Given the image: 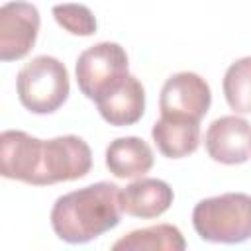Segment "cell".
<instances>
[{
	"mask_svg": "<svg viewBox=\"0 0 251 251\" xmlns=\"http://www.w3.org/2000/svg\"><path fill=\"white\" fill-rule=\"evenodd\" d=\"M120 188L96 182L63 194L51 208V227L67 243H88L120 224Z\"/></svg>",
	"mask_w": 251,
	"mask_h": 251,
	"instance_id": "6da1fadb",
	"label": "cell"
},
{
	"mask_svg": "<svg viewBox=\"0 0 251 251\" xmlns=\"http://www.w3.org/2000/svg\"><path fill=\"white\" fill-rule=\"evenodd\" d=\"M196 233L212 243H241L251 239V196L227 192L200 200L192 210Z\"/></svg>",
	"mask_w": 251,
	"mask_h": 251,
	"instance_id": "7a4b0ae2",
	"label": "cell"
},
{
	"mask_svg": "<svg viewBox=\"0 0 251 251\" xmlns=\"http://www.w3.org/2000/svg\"><path fill=\"white\" fill-rule=\"evenodd\" d=\"M16 88L24 108L33 114H53L69 98L67 67L51 55H37L18 73Z\"/></svg>",
	"mask_w": 251,
	"mask_h": 251,
	"instance_id": "3957f363",
	"label": "cell"
},
{
	"mask_svg": "<svg viewBox=\"0 0 251 251\" xmlns=\"http://www.w3.org/2000/svg\"><path fill=\"white\" fill-rule=\"evenodd\" d=\"M75 73L80 92L88 100L98 102L114 92L129 75L127 53L114 41L96 43L78 55Z\"/></svg>",
	"mask_w": 251,
	"mask_h": 251,
	"instance_id": "277c9868",
	"label": "cell"
},
{
	"mask_svg": "<svg viewBox=\"0 0 251 251\" xmlns=\"http://www.w3.org/2000/svg\"><path fill=\"white\" fill-rule=\"evenodd\" d=\"M92 167V151L78 135H59L43 139L33 182L35 186L76 180L88 175Z\"/></svg>",
	"mask_w": 251,
	"mask_h": 251,
	"instance_id": "5b68a950",
	"label": "cell"
},
{
	"mask_svg": "<svg viewBox=\"0 0 251 251\" xmlns=\"http://www.w3.org/2000/svg\"><path fill=\"white\" fill-rule=\"evenodd\" d=\"M39 10L22 0L0 8V59L4 63L24 59L35 45L39 33Z\"/></svg>",
	"mask_w": 251,
	"mask_h": 251,
	"instance_id": "8992f818",
	"label": "cell"
},
{
	"mask_svg": "<svg viewBox=\"0 0 251 251\" xmlns=\"http://www.w3.org/2000/svg\"><path fill=\"white\" fill-rule=\"evenodd\" d=\"M212 104L208 82L196 73H176L167 78L161 88L159 108L161 116L184 118L200 122Z\"/></svg>",
	"mask_w": 251,
	"mask_h": 251,
	"instance_id": "52a82bcc",
	"label": "cell"
},
{
	"mask_svg": "<svg viewBox=\"0 0 251 251\" xmlns=\"http://www.w3.org/2000/svg\"><path fill=\"white\" fill-rule=\"evenodd\" d=\"M204 145L218 163H245L251 157V124L239 116H222L208 126Z\"/></svg>",
	"mask_w": 251,
	"mask_h": 251,
	"instance_id": "ba28073f",
	"label": "cell"
},
{
	"mask_svg": "<svg viewBox=\"0 0 251 251\" xmlns=\"http://www.w3.org/2000/svg\"><path fill=\"white\" fill-rule=\"evenodd\" d=\"M41 141L20 129H6L0 135V173L6 178L31 184L37 169Z\"/></svg>",
	"mask_w": 251,
	"mask_h": 251,
	"instance_id": "9c48e42d",
	"label": "cell"
},
{
	"mask_svg": "<svg viewBox=\"0 0 251 251\" xmlns=\"http://www.w3.org/2000/svg\"><path fill=\"white\" fill-rule=\"evenodd\" d=\"M173 188L161 178H137L120 190L122 212L133 218L149 220L165 214L173 204Z\"/></svg>",
	"mask_w": 251,
	"mask_h": 251,
	"instance_id": "30bf717a",
	"label": "cell"
},
{
	"mask_svg": "<svg viewBox=\"0 0 251 251\" xmlns=\"http://www.w3.org/2000/svg\"><path fill=\"white\" fill-rule=\"evenodd\" d=\"M96 108L110 126H131L139 122L145 112L143 84L133 75H127L114 92L96 102Z\"/></svg>",
	"mask_w": 251,
	"mask_h": 251,
	"instance_id": "8fae6325",
	"label": "cell"
},
{
	"mask_svg": "<svg viewBox=\"0 0 251 251\" xmlns=\"http://www.w3.org/2000/svg\"><path fill=\"white\" fill-rule=\"evenodd\" d=\"M157 149L169 159H182L200 145V122L161 116L151 129Z\"/></svg>",
	"mask_w": 251,
	"mask_h": 251,
	"instance_id": "7c38bea8",
	"label": "cell"
},
{
	"mask_svg": "<svg viewBox=\"0 0 251 251\" xmlns=\"http://www.w3.org/2000/svg\"><path fill=\"white\" fill-rule=\"evenodd\" d=\"M106 167L118 178H141L153 167V151L141 137H118L106 149Z\"/></svg>",
	"mask_w": 251,
	"mask_h": 251,
	"instance_id": "4fadbf2b",
	"label": "cell"
},
{
	"mask_svg": "<svg viewBox=\"0 0 251 251\" xmlns=\"http://www.w3.org/2000/svg\"><path fill=\"white\" fill-rule=\"evenodd\" d=\"M184 247L186 241L180 229L171 224H157L129 231L112 245L114 251H182Z\"/></svg>",
	"mask_w": 251,
	"mask_h": 251,
	"instance_id": "5bb4252c",
	"label": "cell"
},
{
	"mask_svg": "<svg viewBox=\"0 0 251 251\" xmlns=\"http://www.w3.org/2000/svg\"><path fill=\"white\" fill-rule=\"evenodd\" d=\"M224 96L237 114H251V57L231 63L224 75Z\"/></svg>",
	"mask_w": 251,
	"mask_h": 251,
	"instance_id": "9a60e30c",
	"label": "cell"
},
{
	"mask_svg": "<svg viewBox=\"0 0 251 251\" xmlns=\"http://www.w3.org/2000/svg\"><path fill=\"white\" fill-rule=\"evenodd\" d=\"M55 22L73 35H92L96 33V18L84 4H57L53 6Z\"/></svg>",
	"mask_w": 251,
	"mask_h": 251,
	"instance_id": "2e32d148",
	"label": "cell"
}]
</instances>
